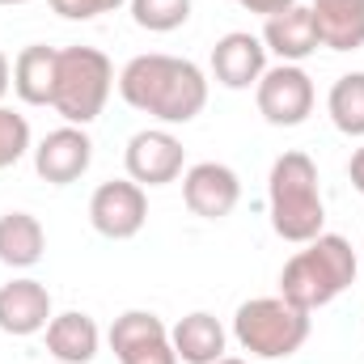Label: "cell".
Masks as SVG:
<instances>
[{
    "label": "cell",
    "instance_id": "cell-1",
    "mask_svg": "<svg viewBox=\"0 0 364 364\" xmlns=\"http://www.w3.org/2000/svg\"><path fill=\"white\" fill-rule=\"evenodd\" d=\"M119 93L127 106L161 123H191L208 106V77L191 60L153 51V55H136L119 73Z\"/></svg>",
    "mask_w": 364,
    "mask_h": 364
},
{
    "label": "cell",
    "instance_id": "cell-2",
    "mask_svg": "<svg viewBox=\"0 0 364 364\" xmlns=\"http://www.w3.org/2000/svg\"><path fill=\"white\" fill-rule=\"evenodd\" d=\"M356 279V250L348 237L339 233H318L314 242H305V250H296L284 272H279V296L292 301L296 309L314 314L322 305H331L339 292H348Z\"/></svg>",
    "mask_w": 364,
    "mask_h": 364
},
{
    "label": "cell",
    "instance_id": "cell-3",
    "mask_svg": "<svg viewBox=\"0 0 364 364\" xmlns=\"http://www.w3.org/2000/svg\"><path fill=\"white\" fill-rule=\"evenodd\" d=\"M267 203H272V229L284 242H314L326 225V203L318 191V166L305 153H284L275 157L272 178H267Z\"/></svg>",
    "mask_w": 364,
    "mask_h": 364
},
{
    "label": "cell",
    "instance_id": "cell-4",
    "mask_svg": "<svg viewBox=\"0 0 364 364\" xmlns=\"http://www.w3.org/2000/svg\"><path fill=\"white\" fill-rule=\"evenodd\" d=\"M233 339L263 360H284L305 348L309 339V314L296 309L284 296H255L233 314Z\"/></svg>",
    "mask_w": 364,
    "mask_h": 364
},
{
    "label": "cell",
    "instance_id": "cell-5",
    "mask_svg": "<svg viewBox=\"0 0 364 364\" xmlns=\"http://www.w3.org/2000/svg\"><path fill=\"white\" fill-rule=\"evenodd\" d=\"M110 90H114V68L97 47H64L60 51L51 106H55V114H64V123H73V127L93 123Z\"/></svg>",
    "mask_w": 364,
    "mask_h": 364
},
{
    "label": "cell",
    "instance_id": "cell-6",
    "mask_svg": "<svg viewBox=\"0 0 364 364\" xmlns=\"http://www.w3.org/2000/svg\"><path fill=\"white\" fill-rule=\"evenodd\" d=\"M255 102L272 127H301L314 110V81L301 64H275L259 77Z\"/></svg>",
    "mask_w": 364,
    "mask_h": 364
},
{
    "label": "cell",
    "instance_id": "cell-7",
    "mask_svg": "<svg viewBox=\"0 0 364 364\" xmlns=\"http://www.w3.org/2000/svg\"><path fill=\"white\" fill-rule=\"evenodd\" d=\"M90 220H93V229L102 237H110V242L136 237L144 229V220H149V195H144V186L132 178L102 182L90 199Z\"/></svg>",
    "mask_w": 364,
    "mask_h": 364
},
{
    "label": "cell",
    "instance_id": "cell-8",
    "mask_svg": "<svg viewBox=\"0 0 364 364\" xmlns=\"http://www.w3.org/2000/svg\"><path fill=\"white\" fill-rule=\"evenodd\" d=\"M127 178L140 182V186H166L182 174V140L166 127H149V132H136L127 140Z\"/></svg>",
    "mask_w": 364,
    "mask_h": 364
},
{
    "label": "cell",
    "instance_id": "cell-9",
    "mask_svg": "<svg viewBox=\"0 0 364 364\" xmlns=\"http://www.w3.org/2000/svg\"><path fill=\"white\" fill-rule=\"evenodd\" d=\"M90 161H93V140L85 136V127H73V123L47 132L43 144L34 149V170H38V178L51 182V186L77 182L90 170Z\"/></svg>",
    "mask_w": 364,
    "mask_h": 364
},
{
    "label": "cell",
    "instance_id": "cell-10",
    "mask_svg": "<svg viewBox=\"0 0 364 364\" xmlns=\"http://www.w3.org/2000/svg\"><path fill=\"white\" fill-rule=\"evenodd\" d=\"M182 199H186V208L195 216L225 220L242 199V178L220 161H199V166H191L182 174Z\"/></svg>",
    "mask_w": 364,
    "mask_h": 364
},
{
    "label": "cell",
    "instance_id": "cell-11",
    "mask_svg": "<svg viewBox=\"0 0 364 364\" xmlns=\"http://www.w3.org/2000/svg\"><path fill=\"white\" fill-rule=\"evenodd\" d=\"M263 73H267V47H263V38H255L246 30H233V34H225L212 47V77L225 90H250V85H259Z\"/></svg>",
    "mask_w": 364,
    "mask_h": 364
},
{
    "label": "cell",
    "instance_id": "cell-12",
    "mask_svg": "<svg viewBox=\"0 0 364 364\" xmlns=\"http://www.w3.org/2000/svg\"><path fill=\"white\" fill-rule=\"evenodd\" d=\"M51 318L55 314H51L47 284H38V279H13V284L0 288V331L4 335H17V339L38 335V331H47Z\"/></svg>",
    "mask_w": 364,
    "mask_h": 364
},
{
    "label": "cell",
    "instance_id": "cell-13",
    "mask_svg": "<svg viewBox=\"0 0 364 364\" xmlns=\"http://www.w3.org/2000/svg\"><path fill=\"white\" fill-rule=\"evenodd\" d=\"M263 47L279 55V64H301L309 60L322 43H318V26H314V13L305 4H292L284 13L267 17L263 26Z\"/></svg>",
    "mask_w": 364,
    "mask_h": 364
},
{
    "label": "cell",
    "instance_id": "cell-14",
    "mask_svg": "<svg viewBox=\"0 0 364 364\" xmlns=\"http://www.w3.org/2000/svg\"><path fill=\"white\" fill-rule=\"evenodd\" d=\"M318 43L331 51H360L364 47V0H314L309 4Z\"/></svg>",
    "mask_w": 364,
    "mask_h": 364
},
{
    "label": "cell",
    "instance_id": "cell-15",
    "mask_svg": "<svg viewBox=\"0 0 364 364\" xmlns=\"http://www.w3.org/2000/svg\"><path fill=\"white\" fill-rule=\"evenodd\" d=\"M55 73H60V51L47 43H30L13 60V90L26 106H51Z\"/></svg>",
    "mask_w": 364,
    "mask_h": 364
},
{
    "label": "cell",
    "instance_id": "cell-16",
    "mask_svg": "<svg viewBox=\"0 0 364 364\" xmlns=\"http://www.w3.org/2000/svg\"><path fill=\"white\" fill-rule=\"evenodd\" d=\"M97 343H102L97 322H93L90 314H81V309L55 314V318L47 322V352H51V360L90 364L93 356H97Z\"/></svg>",
    "mask_w": 364,
    "mask_h": 364
},
{
    "label": "cell",
    "instance_id": "cell-17",
    "mask_svg": "<svg viewBox=\"0 0 364 364\" xmlns=\"http://www.w3.org/2000/svg\"><path fill=\"white\" fill-rule=\"evenodd\" d=\"M225 326H220V318H212V314H203V309H195V314H186L178 326L170 331V343H174V352H178L182 364H216L225 356Z\"/></svg>",
    "mask_w": 364,
    "mask_h": 364
},
{
    "label": "cell",
    "instance_id": "cell-18",
    "mask_svg": "<svg viewBox=\"0 0 364 364\" xmlns=\"http://www.w3.org/2000/svg\"><path fill=\"white\" fill-rule=\"evenodd\" d=\"M47 250V233L38 225V216L30 212H4L0 216V263L13 272H26L43 259Z\"/></svg>",
    "mask_w": 364,
    "mask_h": 364
},
{
    "label": "cell",
    "instance_id": "cell-19",
    "mask_svg": "<svg viewBox=\"0 0 364 364\" xmlns=\"http://www.w3.org/2000/svg\"><path fill=\"white\" fill-rule=\"evenodd\" d=\"M326 110H331V123H335L343 136H364V73L339 77V81L331 85Z\"/></svg>",
    "mask_w": 364,
    "mask_h": 364
},
{
    "label": "cell",
    "instance_id": "cell-20",
    "mask_svg": "<svg viewBox=\"0 0 364 364\" xmlns=\"http://www.w3.org/2000/svg\"><path fill=\"white\" fill-rule=\"evenodd\" d=\"M132 17L140 30H153V34H170L186 26L191 17V0H132Z\"/></svg>",
    "mask_w": 364,
    "mask_h": 364
},
{
    "label": "cell",
    "instance_id": "cell-21",
    "mask_svg": "<svg viewBox=\"0 0 364 364\" xmlns=\"http://www.w3.org/2000/svg\"><path fill=\"white\" fill-rule=\"evenodd\" d=\"M26 153H30V123H26V114L0 106V170L17 166Z\"/></svg>",
    "mask_w": 364,
    "mask_h": 364
},
{
    "label": "cell",
    "instance_id": "cell-22",
    "mask_svg": "<svg viewBox=\"0 0 364 364\" xmlns=\"http://www.w3.org/2000/svg\"><path fill=\"white\" fill-rule=\"evenodd\" d=\"M119 364H178V352L170 343V335H157V339H144V343H132L119 352Z\"/></svg>",
    "mask_w": 364,
    "mask_h": 364
},
{
    "label": "cell",
    "instance_id": "cell-23",
    "mask_svg": "<svg viewBox=\"0 0 364 364\" xmlns=\"http://www.w3.org/2000/svg\"><path fill=\"white\" fill-rule=\"evenodd\" d=\"M60 17H68V21H90V17H97V4L93 0H47Z\"/></svg>",
    "mask_w": 364,
    "mask_h": 364
},
{
    "label": "cell",
    "instance_id": "cell-24",
    "mask_svg": "<svg viewBox=\"0 0 364 364\" xmlns=\"http://www.w3.org/2000/svg\"><path fill=\"white\" fill-rule=\"evenodd\" d=\"M233 4H242V9H250V13H263V17H275V13L292 9L296 0H233Z\"/></svg>",
    "mask_w": 364,
    "mask_h": 364
},
{
    "label": "cell",
    "instance_id": "cell-25",
    "mask_svg": "<svg viewBox=\"0 0 364 364\" xmlns=\"http://www.w3.org/2000/svg\"><path fill=\"white\" fill-rule=\"evenodd\" d=\"M348 178H352V186L364 195V149L352 153V161H348Z\"/></svg>",
    "mask_w": 364,
    "mask_h": 364
},
{
    "label": "cell",
    "instance_id": "cell-26",
    "mask_svg": "<svg viewBox=\"0 0 364 364\" xmlns=\"http://www.w3.org/2000/svg\"><path fill=\"white\" fill-rule=\"evenodd\" d=\"M9 85H13V68H9V55L0 51V102H4V93H9Z\"/></svg>",
    "mask_w": 364,
    "mask_h": 364
},
{
    "label": "cell",
    "instance_id": "cell-27",
    "mask_svg": "<svg viewBox=\"0 0 364 364\" xmlns=\"http://www.w3.org/2000/svg\"><path fill=\"white\" fill-rule=\"evenodd\" d=\"M93 4H97V13H114V9H119L123 0H93Z\"/></svg>",
    "mask_w": 364,
    "mask_h": 364
},
{
    "label": "cell",
    "instance_id": "cell-28",
    "mask_svg": "<svg viewBox=\"0 0 364 364\" xmlns=\"http://www.w3.org/2000/svg\"><path fill=\"white\" fill-rule=\"evenodd\" d=\"M216 364H250V360H237V356H220Z\"/></svg>",
    "mask_w": 364,
    "mask_h": 364
},
{
    "label": "cell",
    "instance_id": "cell-29",
    "mask_svg": "<svg viewBox=\"0 0 364 364\" xmlns=\"http://www.w3.org/2000/svg\"><path fill=\"white\" fill-rule=\"evenodd\" d=\"M0 4H26V0H0Z\"/></svg>",
    "mask_w": 364,
    "mask_h": 364
},
{
    "label": "cell",
    "instance_id": "cell-30",
    "mask_svg": "<svg viewBox=\"0 0 364 364\" xmlns=\"http://www.w3.org/2000/svg\"><path fill=\"white\" fill-rule=\"evenodd\" d=\"M55 364H60V360H55Z\"/></svg>",
    "mask_w": 364,
    "mask_h": 364
}]
</instances>
